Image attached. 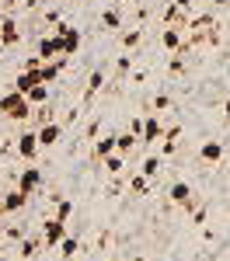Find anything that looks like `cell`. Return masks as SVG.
Returning <instances> with one entry per match:
<instances>
[{"label": "cell", "mask_w": 230, "mask_h": 261, "mask_svg": "<svg viewBox=\"0 0 230 261\" xmlns=\"http://www.w3.org/2000/svg\"><path fill=\"white\" fill-rule=\"evenodd\" d=\"M53 35L60 39L63 56H77V49H81V32H77V28H70V24L56 21V32H53Z\"/></svg>", "instance_id": "cell-2"}, {"label": "cell", "mask_w": 230, "mask_h": 261, "mask_svg": "<svg viewBox=\"0 0 230 261\" xmlns=\"http://www.w3.org/2000/svg\"><path fill=\"white\" fill-rule=\"evenodd\" d=\"M39 146L42 150H49V146H56V143L63 140V122H56V119H49V122H42L39 125Z\"/></svg>", "instance_id": "cell-4"}, {"label": "cell", "mask_w": 230, "mask_h": 261, "mask_svg": "<svg viewBox=\"0 0 230 261\" xmlns=\"http://www.w3.org/2000/svg\"><path fill=\"white\" fill-rule=\"evenodd\" d=\"M161 140H164V125H161V115L154 112V115H146V119H143L140 143H150V146H154V143H161Z\"/></svg>", "instance_id": "cell-6"}, {"label": "cell", "mask_w": 230, "mask_h": 261, "mask_svg": "<svg viewBox=\"0 0 230 261\" xmlns=\"http://www.w3.org/2000/svg\"><path fill=\"white\" fill-rule=\"evenodd\" d=\"M136 143H140V140H136L133 133H119V136H115V153H122V157H129Z\"/></svg>", "instance_id": "cell-17"}, {"label": "cell", "mask_w": 230, "mask_h": 261, "mask_svg": "<svg viewBox=\"0 0 230 261\" xmlns=\"http://www.w3.org/2000/svg\"><path fill=\"white\" fill-rule=\"evenodd\" d=\"M140 42H143V32H140V28H133V32H125V35H122V45H125V49H136Z\"/></svg>", "instance_id": "cell-27"}, {"label": "cell", "mask_w": 230, "mask_h": 261, "mask_svg": "<svg viewBox=\"0 0 230 261\" xmlns=\"http://www.w3.org/2000/svg\"><path fill=\"white\" fill-rule=\"evenodd\" d=\"M223 119H227V122H230V98H227V101H223Z\"/></svg>", "instance_id": "cell-30"}, {"label": "cell", "mask_w": 230, "mask_h": 261, "mask_svg": "<svg viewBox=\"0 0 230 261\" xmlns=\"http://www.w3.org/2000/svg\"><path fill=\"white\" fill-rule=\"evenodd\" d=\"M101 167L108 171V174H122V167H125V157L122 153H112V157H105Z\"/></svg>", "instance_id": "cell-22"}, {"label": "cell", "mask_w": 230, "mask_h": 261, "mask_svg": "<svg viewBox=\"0 0 230 261\" xmlns=\"http://www.w3.org/2000/svg\"><path fill=\"white\" fill-rule=\"evenodd\" d=\"M42 181H45V178H42L39 167H24V171L18 174V181H14V188H18V192H24V195L32 199V195L42 188Z\"/></svg>", "instance_id": "cell-3"}, {"label": "cell", "mask_w": 230, "mask_h": 261, "mask_svg": "<svg viewBox=\"0 0 230 261\" xmlns=\"http://www.w3.org/2000/svg\"><path fill=\"white\" fill-rule=\"evenodd\" d=\"M133 261H143V258H133Z\"/></svg>", "instance_id": "cell-33"}, {"label": "cell", "mask_w": 230, "mask_h": 261, "mask_svg": "<svg viewBox=\"0 0 230 261\" xmlns=\"http://www.w3.org/2000/svg\"><path fill=\"white\" fill-rule=\"evenodd\" d=\"M167 199L174 202V205H182L185 213L195 205V199H192V185H188V181H174V185H171V192H167Z\"/></svg>", "instance_id": "cell-8"}, {"label": "cell", "mask_w": 230, "mask_h": 261, "mask_svg": "<svg viewBox=\"0 0 230 261\" xmlns=\"http://www.w3.org/2000/svg\"><path fill=\"white\" fill-rule=\"evenodd\" d=\"M18 42H21L18 21H14V18H4V21H0V45H4V49H11V45H18Z\"/></svg>", "instance_id": "cell-11"}, {"label": "cell", "mask_w": 230, "mask_h": 261, "mask_svg": "<svg viewBox=\"0 0 230 261\" xmlns=\"http://www.w3.org/2000/svg\"><path fill=\"white\" fill-rule=\"evenodd\" d=\"M24 98H28V105H32V108H39V105H49V87H45V84H35L32 91H24Z\"/></svg>", "instance_id": "cell-16"}, {"label": "cell", "mask_w": 230, "mask_h": 261, "mask_svg": "<svg viewBox=\"0 0 230 261\" xmlns=\"http://www.w3.org/2000/svg\"><path fill=\"white\" fill-rule=\"evenodd\" d=\"M42 63H49V60H60L63 56V45H60V39L56 35H42L39 39V53H35Z\"/></svg>", "instance_id": "cell-9"}, {"label": "cell", "mask_w": 230, "mask_h": 261, "mask_svg": "<svg viewBox=\"0 0 230 261\" xmlns=\"http://www.w3.org/2000/svg\"><path fill=\"white\" fill-rule=\"evenodd\" d=\"M213 4H216V7H227V4H230V0H213Z\"/></svg>", "instance_id": "cell-31"}, {"label": "cell", "mask_w": 230, "mask_h": 261, "mask_svg": "<svg viewBox=\"0 0 230 261\" xmlns=\"http://www.w3.org/2000/svg\"><path fill=\"white\" fill-rule=\"evenodd\" d=\"M66 237V223L63 220H45V226H42V247H56V244Z\"/></svg>", "instance_id": "cell-5"}, {"label": "cell", "mask_w": 230, "mask_h": 261, "mask_svg": "<svg viewBox=\"0 0 230 261\" xmlns=\"http://www.w3.org/2000/svg\"><path fill=\"white\" fill-rule=\"evenodd\" d=\"M112 153H115V136H105V140L94 143V157H98V161L112 157Z\"/></svg>", "instance_id": "cell-18"}, {"label": "cell", "mask_w": 230, "mask_h": 261, "mask_svg": "<svg viewBox=\"0 0 230 261\" xmlns=\"http://www.w3.org/2000/svg\"><path fill=\"white\" fill-rule=\"evenodd\" d=\"M35 84H42L39 81V70H21L18 81H14V91H21V94H24V91H32Z\"/></svg>", "instance_id": "cell-15"}, {"label": "cell", "mask_w": 230, "mask_h": 261, "mask_svg": "<svg viewBox=\"0 0 230 261\" xmlns=\"http://www.w3.org/2000/svg\"><path fill=\"white\" fill-rule=\"evenodd\" d=\"M101 24L108 28V32H115V28L122 24V14H119L115 7H108V11H101Z\"/></svg>", "instance_id": "cell-23"}, {"label": "cell", "mask_w": 230, "mask_h": 261, "mask_svg": "<svg viewBox=\"0 0 230 261\" xmlns=\"http://www.w3.org/2000/svg\"><path fill=\"white\" fill-rule=\"evenodd\" d=\"M56 247H60V254H63V258H73V254H77V251H81V241H77V237H70V233H66V237H63V241L56 244Z\"/></svg>", "instance_id": "cell-20"}, {"label": "cell", "mask_w": 230, "mask_h": 261, "mask_svg": "<svg viewBox=\"0 0 230 261\" xmlns=\"http://www.w3.org/2000/svg\"><path fill=\"white\" fill-rule=\"evenodd\" d=\"M129 188H133V195H136V199H143L146 192H150V178H143V174H133V178H129Z\"/></svg>", "instance_id": "cell-21"}, {"label": "cell", "mask_w": 230, "mask_h": 261, "mask_svg": "<svg viewBox=\"0 0 230 261\" xmlns=\"http://www.w3.org/2000/svg\"><path fill=\"white\" fill-rule=\"evenodd\" d=\"M101 87H105V73H101V70H94V73H91V81H87V98H94Z\"/></svg>", "instance_id": "cell-26"}, {"label": "cell", "mask_w": 230, "mask_h": 261, "mask_svg": "<svg viewBox=\"0 0 230 261\" xmlns=\"http://www.w3.org/2000/svg\"><path fill=\"white\" fill-rule=\"evenodd\" d=\"M66 66V56H60V60H49V63H42L39 66V81L49 87V84H56L60 81V70Z\"/></svg>", "instance_id": "cell-12"}, {"label": "cell", "mask_w": 230, "mask_h": 261, "mask_svg": "<svg viewBox=\"0 0 230 261\" xmlns=\"http://www.w3.org/2000/svg\"><path fill=\"white\" fill-rule=\"evenodd\" d=\"M0 195H4V188H0Z\"/></svg>", "instance_id": "cell-34"}, {"label": "cell", "mask_w": 230, "mask_h": 261, "mask_svg": "<svg viewBox=\"0 0 230 261\" xmlns=\"http://www.w3.org/2000/svg\"><path fill=\"white\" fill-rule=\"evenodd\" d=\"M167 108H171V98H167V94H157V98H154V112L161 115V112H167Z\"/></svg>", "instance_id": "cell-28"}, {"label": "cell", "mask_w": 230, "mask_h": 261, "mask_svg": "<svg viewBox=\"0 0 230 261\" xmlns=\"http://www.w3.org/2000/svg\"><path fill=\"white\" fill-rule=\"evenodd\" d=\"M42 247V237H28V241H21V258H35Z\"/></svg>", "instance_id": "cell-25"}, {"label": "cell", "mask_w": 230, "mask_h": 261, "mask_svg": "<svg viewBox=\"0 0 230 261\" xmlns=\"http://www.w3.org/2000/svg\"><path fill=\"white\" fill-rule=\"evenodd\" d=\"M199 161H202V164H220V161H223V143H220V140L202 143V146H199Z\"/></svg>", "instance_id": "cell-14"}, {"label": "cell", "mask_w": 230, "mask_h": 261, "mask_svg": "<svg viewBox=\"0 0 230 261\" xmlns=\"http://www.w3.org/2000/svg\"><path fill=\"white\" fill-rule=\"evenodd\" d=\"M0 115L11 119V122H24L32 115V105H28V98H24L21 91H7V94L0 98Z\"/></svg>", "instance_id": "cell-1"}, {"label": "cell", "mask_w": 230, "mask_h": 261, "mask_svg": "<svg viewBox=\"0 0 230 261\" xmlns=\"http://www.w3.org/2000/svg\"><path fill=\"white\" fill-rule=\"evenodd\" d=\"M70 4H81V0H70Z\"/></svg>", "instance_id": "cell-32"}, {"label": "cell", "mask_w": 230, "mask_h": 261, "mask_svg": "<svg viewBox=\"0 0 230 261\" xmlns=\"http://www.w3.org/2000/svg\"><path fill=\"white\" fill-rule=\"evenodd\" d=\"M28 205V195L24 192H7V195H0V216H14V213H21Z\"/></svg>", "instance_id": "cell-7"}, {"label": "cell", "mask_w": 230, "mask_h": 261, "mask_svg": "<svg viewBox=\"0 0 230 261\" xmlns=\"http://www.w3.org/2000/svg\"><path fill=\"white\" fill-rule=\"evenodd\" d=\"M161 45H164L167 53H185V32H182V28H164Z\"/></svg>", "instance_id": "cell-13"}, {"label": "cell", "mask_w": 230, "mask_h": 261, "mask_svg": "<svg viewBox=\"0 0 230 261\" xmlns=\"http://www.w3.org/2000/svg\"><path fill=\"white\" fill-rule=\"evenodd\" d=\"M125 133H133L136 140H140V133H143V119H129V129Z\"/></svg>", "instance_id": "cell-29"}, {"label": "cell", "mask_w": 230, "mask_h": 261, "mask_svg": "<svg viewBox=\"0 0 230 261\" xmlns=\"http://www.w3.org/2000/svg\"><path fill=\"white\" fill-rule=\"evenodd\" d=\"M39 136L35 133H21L18 136V157L21 161H35V153H39Z\"/></svg>", "instance_id": "cell-10"}, {"label": "cell", "mask_w": 230, "mask_h": 261, "mask_svg": "<svg viewBox=\"0 0 230 261\" xmlns=\"http://www.w3.org/2000/svg\"><path fill=\"white\" fill-rule=\"evenodd\" d=\"M53 202H56V220H70L73 216V199H60V195H53Z\"/></svg>", "instance_id": "cell-19"}, {"label": "cell", "mask_w": 230, "mask_h": 261, "mask_svg": "<svg viewBox=\"0 0 230 261\" xmlns=\"http://www.w3.org/2000/svg\"><path fill=\"white\" fill-rule=\"evenodd\" d=\"M140 174L154 181L157 174H161V157H146V161H143V167H140Z\"/></svg>", "instance_id": "cell-24"}]
</instances>
